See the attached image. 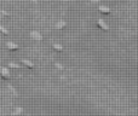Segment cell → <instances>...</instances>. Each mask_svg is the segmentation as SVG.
I'll list each match as a JSON object with an SVG mask.
<instances>
[{"instance_id":"5bb4252c","label":"cell","mask_w":138,"mask_h":116,"mask_svg":"<svg viewBox=\"0 0 138 116\" xmlns=\"http://www.w3.org/2000/svg\"><path fill=\"white\" fill-rule=\"evenodd\" d=\"M0 15H2V16H6V17H9V16H11V13H9L7 11H5V10H2V11H0Z\"/></svg>"},{"instance_id":"52a82bcc","label":"cell","mask_w":138,"mask_h":116,"mask_svg":"<svg viewBox=\"0 0 138 116\" xmlns=\"http://www.w3.org/2000/svg\"><path fill=\"white\" fill-rule=\"evenodd\" d=\"M22 64L26 65L28 69H33L34 68V63L30 62V61H28V59H22Z\"/></svg>"},{"instance_id":"6da1fadb","label":"cell","mask_w":138,"mask_h":116,"mask_svg":"<svg viewBox=\"0 0 138 116\" xmlns=\"http://www.w3.org/2000/svg\"><path fill=\"white\" fill-rule=\"evenodd\" d=\"M96 26H97L99 29H102V30H108V29H109L108 24L104 22L103 19H97V21H96Z\"/></svg>"},{"instance_id":"7c38bea8","label":"cell","mask_w":138,"mask_h":116,"mask_svg":"<svg viewBox=\"0 0 138 116\" xmlns=\"http://www.w3.org/2000/svg\"><path fill=\"white\" fill-rule=\"evenodd\" d=\"M9 68H12V69H20L21 67L18 65V64H16V63H9Z\"/></svg>"},{"instance_id":"3957f363","label":"cell","mask_w":138,"mask_h":116,"mask_svg":"<svg viewBox=\"0 0 138 116\" xmlns=\"http://www.w3.org/2000/svg\"><path fill=\"white\" fill-rule=\"evenodd\" d=\"M30 38L36 40V41H40V40L42 39V35H41V33L38 32V30H32V32H30Z\"/></svg>"},{"instance_id":"2e32d148","label":"cell","mask_w":138,"mask_h":116,"mask_svg":"<svg viewBox=\"0 0 138 116\" xmlns=\"http://www.w3.org/2000/svg\"><path fill=\"white\" fill-rule=\"evenodd\" d=\"M30 1H32L34 5H38V0H30Z\"/></svg>"},{"instance_id":"8992f818","label":"cell","mask_w":138,"mask_h":116,"mask_svg":"<svg viewBox=\"0 0 138 116\" xmlns=\"http://www.w3.org/2000/svg\"><path fill=\"white\" fill-rule=\"evenodd\" d=\"M66 26H67V22H66L64 19H61V21H58V22L56 23V29L61 30V29H63Z\"/></svg>"},{"instance_id":"7a4b0ae2","label":"cell","mask_w":138,"mask_h":116,"mask_svg":"<svg viewBox=\"0 0 138 116\" xmlns=\"http://www.w3.org/2000/svg\"><path fill=\"white\" fill-rule=\"evenodd\" d=\"M0 75L4 77V79L9 80V79H10V70H9V68L1 67V68H0Z\"/></svg>"},{"instance_id":"5b68a950","label":"cell","mask_w":138,"mask_h":116,"mask_svg":"<svg viewBox=\"0 0 138 116\" xmlns=\"http://www.w3.org/2000/svg\"><path fill=\"white\" fill-rule=\"evenodd\" d=\"M6 88H7V92H9L11 96H13V97H17V96H18L17 91L13 88V86H12V85H7V86H6Z\"/></svg>"},{"instance_id":"9a60e30c","label":"cell","mask_w":138,"mask_h":116,"mask_svg":"<svg viewBox=\"0 0 138 116\" xmlns=\"http://www.w3.org/2000/svg\"><path fill=\"white\" fill-rule=\"evenodd\" d=\"M91 1H92L93 4H98V5H99V2H101V0H91Z\"/></svg>"},{"instance_id":"277c9868","label":"cell","mask_w":138,"mask_h":116,"mask_svg":"<svg viewBox=\"0 0 138 116\" xmlns=\"http://www.w3.org/2000/svg\"><path fill=\"white\" fill-rule=\"evenodd\" d=\"M6 46H7V48L10 51H17L18 50V45L15 44V42H12V41H7L6 42Z\"/></svg>"},{"instance_id":"9c48e42d","label":"cell","mask_w":138,"mask_h":116,"mask_svg":"<svg viewBox=\"0 0 138 116\" xmlns=\"http://www.w3.org/2000/svg\"><path fill=\"white\" fill-rule=\"evenodd\" d=\"M22 113H23L22 107H17V108H15V110L12 111V116H18V115H21Z\"/></svg>"},{"instance_id":"4fadbf2b","label":"cell","mask_w":138,"mask_h":116,"mask_svg":"<svg viewBox=\"0 0 138 116\" xmlns=\"http://www.w3.org/2000/svg\"><path fill=\"white\" fill-rule=\"evenodd\" d=\"M55 67H56L58 70H62V69H63V65H62L61 63H58V62H55Z\"/></svg>"},{"instance_id":"30bf717a","label":"cell","mask_w":138,"mask_h":116,"mask_svg":"<svg viewBox=\"0 0 138 116\" xmlns=\"http://www.w3.org/2000/svg\"><path fill=\"white\" fill-rule=\"evenodd\" d=\"M52 47H53L56 51H58V52H62V51H63V47H62V45H61V44L53 42V44H52Z\"/></svg>"},{"instance_id":"8fae6325","label":"cell","mask_w":138,"mask_h":116,"mask_svg":"<svg viewBox=\"0 0 138 116\" xmlns=\"http://www.w3.org/2000/svg\"><path fill=\"white\" fill-rule=\"evenodd\" d=\"M0 33H2L4 35H9V34H10V32H9L5 27H2L1 24H0Z\"/></svg>"},{"instance_id":"ba28073f","label":"cell","mask_w":138,"mask_h":116,"mask_svg":"<svg viewBox=\"0 0 138 116\" xmlns=\"http://www.w3.org/2000/svg\"><path fill=\"white\" fill-rule=\"evenodd\" d=\"M99 12H102L103 15H109L110 13V9L107 7V6H103V5H99Z\"/></svg>"}]
</instances>
